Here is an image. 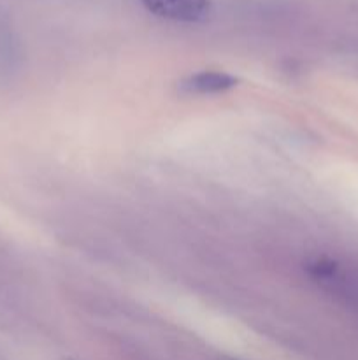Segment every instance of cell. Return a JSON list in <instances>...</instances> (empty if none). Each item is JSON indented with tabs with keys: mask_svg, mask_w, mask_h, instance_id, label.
<instances>
[{
	"mask_svg": "<svg viewBox=\"0 0 358 360\" xmlns=\"http://www.w3.org/2000/svg\"><path fill=\"white\" fill-rule=\"evenodd\" d=\"M221 360H237V359H221Z\"/></svg>",
	"mask_w": 358,
	"mask_h": 360,
	"instance_id": "4",
	"label": "cell"
},
{
	"mask_svg": "<svg viewBox=\"0 0 358 360\" xmlns=\"http://www.w3.org/2000/svg\"><path fill=\"white\" fill-rule=\"evenodd\" d=\"M237 84V77L221 70H202L192 74L179 83V91L186 95H216Z\"/></svg>",
	"mask_w": 358,
	"mask_h": 360,
	"instance_id": "2",
	"label": "cell"
},
{
	"mask_svg": "<svg viewBox=\"0 0 358 360\" xmlns=\"http://www.w3.org/2000/svg\"><path fill=\"white\" fill-rule=\"evenodd\" d=\"M14 63L13 32L0 11V70H9Z\"/></svg>",
	"mask_w": 358,
	"mask_h": 360,
	"instance_id": "3",
	"label": "cell"
},
{
	"mask_svg": "<svg viewBox=\"0 0 358 360\" xmlns=\"http://www.w3.org/2000/svg\"><path fill=\"white\" fill-rule=\"evenodd\" d=\"M150 13L174 21L195 23L211 13V0H142Z\"/></svg>",
	"mask_w": 358,
	"mask_h": 360,
	"instance_id": "1",
	"label": "cell"
}]
</instances>
